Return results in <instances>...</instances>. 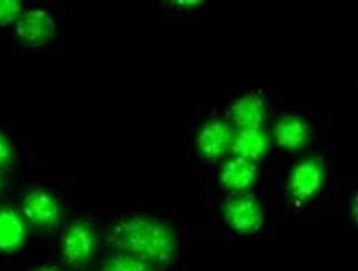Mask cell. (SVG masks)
Returning <instances> with one entry per match:
<instances>
[{"mask_svg": "<svg viewBox=\"0 0 358 271\" xmlns=\"http://www.w3.org/2000/svg\"><path fill=\"white\" fill-rule=\"evenodd\" d=\"M94 249V237L89 227L73 225L63 238V257L69 265H80L89 261Z\"/></svg>", "mask_w": 358, "mask_h": 271, "instance_id": "3", "label": "cell"}, {"mask_svg": "<svg viewBox=\"0 0 358 271\" xmlns=\"http://www.w3.org/2000/svg\"><path fill=\"white\" fill-rule=\"evenodd\" d=\"M101 271H155V269L150 263L125 254L109 259Z\"/></svg>", "mask_w": 358, "mask_h": 271, "instance_id": "11", "label": "cell"}, {"mask_svg": "<svg viewBox=\"0 0 358 271\" xmlns=\"http://www.w3.org/2000/svg\"><path fill=\"white\" fill-rule=\"evenodd\" d=\"M24 240V226L22 219L11 210L0 211V249L13 251Z\"/></svg>", "mask_w": 358, "mask_h": 271, "instance_id": "7", "label": "cell"}, {"mask_svg": "<svg viewBox=\"0 0 358 271\" xmlns=\"http://www.w3.org/2000/svg\"><path fill=\"white\" fill-rule=\"evenodd\" d=\"M17 34L29 45H43L55 37V21L45 11H29L19 21Z\"/></svg>", "mask_w": 358, "mask_h": 271, "instance_id": "2", "label": "cell"}, {"mask_svg": "<svg viewBox=\"0 0 358 271\" xmlns=\"http://www.w3.org/2000/svg\"><path fill=\"white\" fill-rule=\"evenodd\" d=\"M24 210L29 221L38 226H51L60 215L57 201L43 191L29 194L24 200Z\"/></svg>", "mask_w": 358, "mask_h": 271, "instance_id": "4", "label": "cell"}, {"mask_svg": "<svg viewBox=\"0 0 358 271\" xmlns=\"http://www.w3.org/2000/svg\"><path fill=\"white\" fill-rule=\"evenodd\" d=\"M322 183V171L313 161H306L296 168L292 175V190L298 198L313 196Z\"/></svg>", "mask_w": 358, "mask_h": 271, "instance_id": "6", "label": "cell"}, {"mask_svg": "<svg viewBox=\"0 0 358 271\" xmlns=\"http://www.w3.org/2000/svg\"><path fill=\"white\" fill-rule=\"evenodd\" d=\"M226 219L237 230L252 232L257 230L262 222V213L252 200L238 198L227 205Z\"/></svg>", "mask_w": 358, "mask_h": 271, "instance_id": "5", "label": "cell"}, {"mask_svg": "<svg viewBox=\"0 0 358 271\" xmlns=\"http://www.w3.org/2000/svg\"><path fill=\"white\" fill-rule=\"evenodd\" d=\"M256 177V169L250 161L237 158L224 168L222 180L227 188L241 190L252 184Z\"/></svg>", "mask_w": 358, "mask_h": 271, "instance_id": "8", "label": "cell"}, {"mask_svg": "<svg viewBox=\"0 0 358 271\" xmlns=\"http://www.w3.org/2000/svg\"><path fill=\"white\" fill-rule=\"evenodd\" d=\"M10 159V149L3 136H0V166L5 165Z\"/></svg>", "mask_w": 358, "mask_h": 271, "instance_id": "13", "label": "cell"}, {"mask_svg": "<svg viewBox=\"0 0 358 271\" xmlns=\"http://www.w3.org/2000/svg\"><path fill=\"white\" fill-rule=\"evenodd\" d=\"M265 140L256 131H247L239 137L234 146L235 152L239 154V158L250 161L260 158L265 150Z\"/></svg>", "mask_w": 358, "mask_h": 271, "instance_id": "10", "label": "cell"}, {"mask_svg": "<svg viewBox=\"0 0 358 271\" xmlns=\"http://www.w3.org/2000/svg\"><path fill=\"white\" fill-rule=\"evenodd\" d=\"M110 238L120 251L150 265H166L173 258V235L164 225L152 219H125L114 227Z\"/></svg>", "mask_w": 358, "mask_h": 271, "instance_id": "1", "label": "cell"}, {"mask_svg": "<svg viewBox=\"0 0 358 271\" xmlns=\"http://www.w3.org/2000/svg\"><path fill=\"white\" fill-rule=\"evenodd\" d=\"M229 145L227 131H217V126L210 125L203 131L200 137V146L203 154L208 158H216L225 152Z\"/></svg>", "mask_w": 358, "mask_h": 271, "instance_id": "9", "label": "cell"}, {"mask_svg": "<svg viewBox=\"0 0 358 271\" xmlns=\"http://www.w3.org/2000/svg\"><path fill=\"white\" fill-rule=\"evenodd\" d=\"M21 6L18 1H0V26L10 24L18 18Z\"/></svg>", "mask_w": 358, "mask_h": 271, "instance_id": "12", "label": "cell"}]
</instances>
